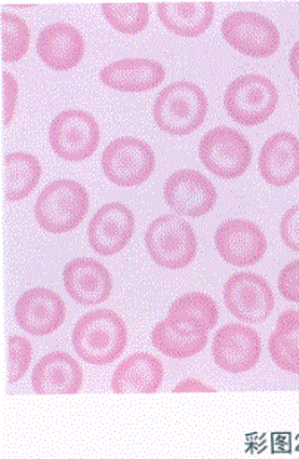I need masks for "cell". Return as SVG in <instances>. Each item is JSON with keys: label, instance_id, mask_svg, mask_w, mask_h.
Instances as JSON below:
<instances>
[{"label": "cell", "instance_id": "obj_1", "mask_svg": "<svg viewBox=\"0 0 299 459\" xmlns=\"http://www.w3.org/2000/svg\"><path fill=\"white\" fill-rule=\"evenodd\" d=\"M72 341L81 360L94 366L110 365L126 349L128 329L115 311H90L74 325Z\"/></svg>", "mask_w": 299, "mask_h": 459}, {"label": "cell", "instance_id": "obj_2", "mask_svg": "<svg viewBox=\"0 0 299 459\" xmlns=\"http://www.w3.org/2000/svg\"><path fill=\"white\" fill-rule=\"evenodd\" d=\"M208 100L192 82H176L158 95L153 107L154 122L169 135L192 134L205 122Z\"/></svg>", "mask_w": 299, "mask_h": 459}, {"label": "cell", "instance_id": "obj_3", "mask_svg": "<svg viewBox=\"0 0 299 459\" xmlns=\"http://www.w3.org/2000/svg\"><path fill=\"white\" fill-rule=\"evenodd\" d=\"M90 211V195L81 184L58 179L49 184L36 200L35 217L47 233H69Z\"/></svg>", "mask_w": 299, "mask_h": 459}, {"label": "cell", "instance_id": "obj_4", "mask_svg": "<svg viewBox=\"0 0 299 459\" xmlns=\"http://www.w3.org/2000/svg\"><path fill=\"white\" fill-rule=\"evenodd\" d=\"M146 247L151 260L160 267L180 270L196 258V233L183 218L163 215L147 229Z\"/></svg>", "mask_w": 299, "mask_h": 459}, {"label": "cell", "instance_id": "obj_5", "mask_svg": "<svg viewBox=\"0 0 299 459\" xmlns=\"http://www.w3.org/2000/svg\"><path fill=\"white\" fill-rule=\"evenodd\" d=\"M278 102V88L260 74H246L231 82L224 97L226 113L243 126L264 124L276 111Z\"/></svg>", "mask_w": 299, "mask_h": 459}, {"label": "cell", "instance_id": "obj_6", "mask_svg": "<svg viewBox=\"0 0 299 459\" xmlns=\"http://www.w3.org/2000/svg\"><path fill=\"white\" fill-rule=\"evenodd\" d=\"M199 156L206 169L219 178H239L252 162V147L239 131L219 126L201 138Z\"/></svg>", "mask_w": 299, "mask_h": 459}, {"label": "cell", "instance_id": "obj_7", "mask_svg": "<svg viewBox=\"0 0 299 459\" xmlns=\"http://www.w3.org/2000/svg\"><path fill=\"white\" fill-rule=\"evenodd\" d=\"M101 166L110 183L120 187H135L146 183L153 174L156 158L144 141L124 136L106 147Z\"/></svg>", "mask_w": 299, "mask_h": 459}, {"label": "cell", "instance_id": "obj_8", "mask_svg": "<svg viewBox=\"0 0 299 459\" xmlns=\"http://www.w3.org/2000/svg\"><path fill=\"white\" fill-rule=\"evenodd\" d=\"M99 126L97 120L81 110H65L52 120L49 143L56 156L69 162L90 159L98 149Z\"/></svg>", "mask_w": 299, "mask_h": 459}, {"label": "cell", "instance_id": "obj_9", "mask_svg": "<svg viewBox=\"0 0 299 459\" xmlns=\"http://www.w3.org/2000/svg\"><path fill=\"white\" fill-rule=\"evenodd\" d=\"M221 30L230 47L252 58L271 56L280 47L278 27L260 13H230L224 20Z\"/></svg>", "mask_w": 299, "mask_h": 459}, {"label": "cell", "instance_id": "obj_10", "mask_svg": "<svg viewBox=\"0 0 299 459\" xmlns=\"http://www.w3.org/2000/svg\"><path fill=\"white\" fill-rule=\"evenodd\" d=\"M224 302L231 315L246 324H261L274 310V294L264 277L237 273L224 286Z\"/></svg>", "mask_w": 299, "mask_h": 459}, {"label": "cell", "instance_id": "obj_11", "mask_svg": "<svg viewBox=\"0 0 299 459\" xmlns=\"http://www.w3.org/2000/svg\"><path fill=\"white\" fill-rule=\"evenodd\" d=\"M212 356L215 363L228 374H244L260 360L261 338L244 325H226L215 335Z\"/></svg>", "mask_w": 299, "mask_h": 459}, {"label": "cell", "instance_id": "obj_12", "mask_svg": "<svg viewBox=\"0 0 299 459\" xmlns=\"http://www.w3.org/2000/svg\"><path fill=\"white\" fill-rule=\"evenodd\" d=\"M163 195L167 206L185 217H201L217 204V188L197 170H176L167 178Z\"/></svg>", "mask_w": 299, "mask_h": 459}, {"label": "cell", "instance_id": "obj_13", "mask_svg": "<svg viewBox=\"0 0 299 459\" xmlns=\"http://www.w3.org/2000/svg\"><path fill=\"white\" fill-rule=\"evenodd\" d=\"M215 247L226 263L235 267H249L262 260L267 252V238L252 221L230 220L217 230Z\"/></svg>", "mask_w": 299, "mask_h": 459}, {"label": "cell", "instance_id": "obj_14", "mask_svg": "<svg viewBox=\"0 0 299 459\" xmlns=\"http://www.w3.org/2000/svg\"><path fill=\"white\" fill-rule=\"evenodd\" d=\"M15 319L20 328L30 335H51L64 324L65 304L54 290L35 288L18 299Z\"/></svg>", "mask_w": 299, "mask_h": 459}, {"label": "cell", "instance_id": "obj_15", "mask_svg": "<svg viewBox=\"0 0 299 459\" xmlns=\"http://www.w3.org/2000/svg\"><path fill=\"white\" fill-rule=\"evenodd\" d=\"M133 230L132 211L122 204H108L98 209L90 220L88 238L92 249L99 255H115L128 245Z\"/></svg>", "mask_w": 299, "mask_h": 459}, {"label": "cell", "instance_id": "obj_16", "mask_svg": "<svg viewBox=\"0 0 299 459\" xmlns=\"http://www.w3.org/2000/svg\"><path fill=\"white\" fill-rule=\"evenodd\" d=\"M63 281L67 294L81 306H97L107 301L113 279L103 264L92 258H76L65 265Z\"/></svg>", "mask_w": 299, "mask_h": 459}, {"label": "cell", "instance_id": "obj_17", "mask_svg": "<svg viewBox=\"0 0 299 459\" xmlns=\"http://www.w3.org/2000/svg\"><path fill=\"white\" fill-rule=\"evenodd\" d=\"M260 172L265 183L285 187L299 177V140L289 132H278L265 141L260 153Z\"/></svg>", "mask_w": 299, "mask_h": 459}, {"label": "cell", "instance_id": "obj_18", "mask_svg": "<svg viewBox=\"0 0 299 459\" xmlns=\"http://www.w3.org/2000/svg\"><path fill=\"white\" fill-rule=\"evenodd\" d=\"M83 384V370L70 354H47L38 361L31 374L36 394H76Z\"/></svg>", "mask_w": 299, "mask_h": 459}, {"label": "cell", "instance_id": "obj_19", "mask_svg": "<svg viewBox=\"0 0 299 459\" xmlns=\"http://www.w3.org/2000/svg\"><path fill=\"white\" fill-rule=\"evenodd\" d=\"M38 56L47 67L65 72L81 63L85 40L81 31L69 24H52L38 34Z\"/></svg>", "mask_w": 299, "mask_h": 459}, {"label": "cell", "instance_id": "obj_20", "mask_svg": "<svg viewBox=\"0 0 299 459\" xmlns=\"http://www.w3.org/2000/svg\"><path fill=\"white\" fill-rule=\"evenodd\" d=\"M104 85L122 92H144L158 88L165 79V68L156 61L128 58L106 65L99 73Z\"/></svg>", "mask_w": 299, "mask_h": 459}, {"label": "cell", "instance_id": "obj_21", "mask_svg": "<svg viewBox=\"0 0 299 459\" xmlns=\"http://www.w3.org/2000/svg\"><path fill=\"white\" fill-rule=\"evenodd\" d=\"M163 383V365L153 354L135 353L124 359L112 378V390L117 394H153Z\"/></svg>", "mask_w": 299, "mask_h": 459}, {"label": "cell", "instance_id": "obj_22", "mask_svg": "<svg viewBox=\"0 0 299 459\" xmlns=\"http://www.w3.org/2000/svg\"><path fill=\"white\" fill-rule=\"evenodd\" d=\"M219 311L217 302L201 292L185 294L174 301L167 320L174 328L188 335L208 333L218 324Z\"/></svg>", "mask_w": 299, "mask_h": 459}, {"label": "cell", "instance_id": "obj_23", "mask_svg": "<svg viewBox=\"0 0 299 459\" xmlns=\"http://www.w3.org/2000/svg\"><path fill=\"white\" fill-rule=\"evenodd\" d=\"M212 2H160L158 13L163 26L183 38H196L208 30L214 20Z\"/></svg>", "mask_w": 299, "mask_h": 459}, {"label": "cell", "instance_id": "obj_24", "mask_svg": "<svg viewBox=\"0 0 299 459\" xmlns=\"http://www.w3.org/2000/svg\"><path fill=\"white\" fill-rule=\"evenodd\" d=\"M269 351L280 369L299 375V311L287 310L280 315L269 336Z\"/></svg>", "mask_w": 299, "mask_h": 459}, {"label": "cell", "instance_id": "obj_25", "mask_svg": "<svg viewBox=\"0 0 299 459\" xmlns=\"http://www.w3.org/2000/svg\"><path fill=\"white\" fill-rule=\"evenodd\" d=\"M4 197L9 202L26 199L42 177V166L29 153H11L4 158Z\"/></svg>", "mask_w": 299, "mask_h": 459}, {"label": "cell", "instance_id": "obj_26", "mask_svg": "<svg viewBox=\"0 0 299 459\" xmlns=\"http://www.w3.org/2000/svg\"><path fill=\"white\" fill-rule=\"evenodd\" d=\"M208 333L188 335L172 326L169 320H162L154 326L151 342L154 347L171 359H188L201 353L208 345Z\"/></svg>", "mask_w": 299, "mask_h": 459}, {"label": "cell", "instance_id": "obj_27", "mask_svg": "<svg viewBox=\"0 0 299 459\" xmlns=\"http://www.w3.org/2000/svg\"><path fill=\"white\" fill-rule=\"evenodd\" d=\"M104 17L110 26L124 34H138L149 26L147 4H103Z\"/></svg>", "mask_w": 299, "mask_h": 459}, {"label": "cell", "instance_id": "obj_28", "mask_svg": "<svg viewBox=\"0 0 299 459\" xmlns=\"http://www.w3.org/2000/svg\"><path fill=\"white\" fill-rule=\"evenodd\" d=\"M2 24V61L15 63L26 56L30 45V30L21 18L13 13L0 15Z\"/></svg>", "mask_w": 299, "mask_h": 459}, {"label": "cell", "instance_id": "obj_29", "mask_svg": "<svg viewBox=\"0 0 299 459\" xmlns=\"http://www.w3.org/2000/svg\"><path fill=\"white\" fill-rule=\"evenodd\" d=\"M31 349L30 341L20 335H11L8 338V381L15 384L27 374L30 368Z\"/></svg>", "mask_w": 299, "mask_h": 459}, {"label": "cell", "instance_id": "obj_30", "mask_svg": "<svg viewBox=\"0 0 299 459\" xmlns=\"http://www.w3.org/2000/svg\"><path fill=\"white\" fill-rule=\"evenodd\" d=\"M278 290L285 299L299 302V261L287 264L278 276Z\"/></svg>", "mask_w": 299, "mask_h": 459}, {"label": "cell", "instance_id": "obj_31", "mask_svg": "<svg viewBox=\"0 0 299 459\" xmlns=\"http://www.w3.org/2000/svg\"><path fill=\"white\" fill-rule=\"evenodd\" d=\"M280 234L285 245L299 254V204L285 213L280 222Z\"/></svg>", "mask_w": 299, "mask_h": 459}, {"label": "cell", "instance_id": "obj_32", "mask_svg": "<svg viewBox=\"0 0 299 459\" xmlns=\"http://www.w3.org/2000/svg\"><path fill=\"white\" fill-rule=\"evenodd\" d=\"M2 94H4V124L9 125L15 113L18 99L17 81L9 73L2 74Z\"/></svg>", "mask_w": 299, "mask_h": 459}, {"label": "cell", "instance_id": "obj_33", "mask_svg": "<svg viewBox=\"0 0 299 459\" xmlns=\"http://www.w3.org/2000/svg\"><path fill=\"white\" fill-rule=\"evenodd\" d=\"M175 392H214V388L206 387L196 379H187L175 388Z\"/></svg>", "mask_w": 299, "mask_h": 459}, {"label": "cell", "instance_id": "obj_34", "mask_svg": "<svg viewBox=\"0 0 299 459\" xmlns=\"http://www.w3.org/2000/svg\"><path fill=\"white\" fill-rule=\"evenodd\" d=\"M289 65H291L294 76L299 81V42H296L295 47L292 49L291 56H289Z\"/></svg>", "mask_w": 299, "mask_h": 459}]
</instances>
